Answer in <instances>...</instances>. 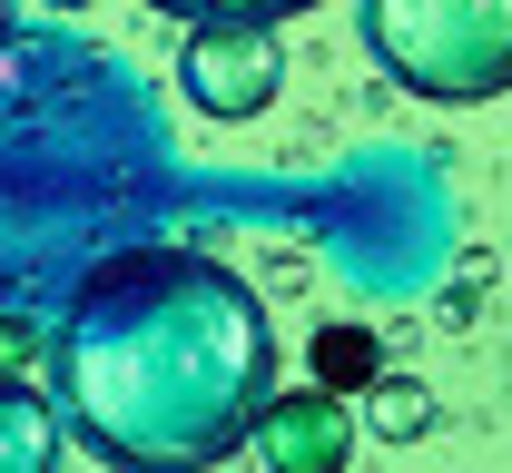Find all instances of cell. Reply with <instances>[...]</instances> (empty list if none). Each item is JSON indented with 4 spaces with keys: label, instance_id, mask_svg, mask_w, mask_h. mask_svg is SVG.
Segmentation results:
<instances>
[{
    "label": "cell",
    "instance_id": "cell-1",
    "mask_svg": "<svg viewBox=\"0 0 512 473\" xmlns=\"http://www.w3.org/2000/svg\"><path fill=\"white\" fill-rule=\"evenodd\" d=\"M50 405L99 473H217L276 405L266 296L207 247H128L79 276L50 336Z\"/></svg>",
    "mask_w": 512,
    "mask_h": 473
},
{
    "label": "cell",
    "instance_id": "cell-2",
    "mask_svg": "<svg viewBox=\"0 0 512 473\" xmlns=\"http://www.w3.org/2000/svg\"><path fill=\"white\" fill-rule=\"evenodd\" d=\"M365 50L394 89L473 109L512 89V0H355Z\"/></svg>",
    "mask_w": 512,
    "mask_h": 473
},
{
    "label": "cell",
    "instance_id": "cell-3",
    "mask_svg": "<svg viewBox=\"0 0 512 473\" xmlns=\"http://www.w3.org/2000/svg\"><path fill=\"white\" fill-rule=\"evenodd\" d=\"M286 89V50L266 20H197L178 50V99L197 119H256Z\"/></svg>",
    "mask_w": 512,
    "mask_h": 473
},
{
    "label": "cell",
    "instance_id": "cell-4",
    "mask_svg": "<svg viewBox=\"0 0 512 473\" xmlns=\"http://www.w3.org/2000/svg\"><path fill=\"white\" fill-rule=\"evenodd\" d=\"M256 464L266 473H345L355 464V405L325 395V385H276V405L256 424Z\"/></svg>",
    "mask_w": 512,
    "mask_h": 473
},
{
    "label": "cell",
    "instance_id": "cell-5",
    "mask_svg": "<svg viewBox=\"0 0 512 473\" xmlns=\"http://www.w3.org/2000/svg\"><path fill=\"white\" fill-rule=\"evenodd\" d=\"M60 454H69L60 405L30 375H0V473H60Z\"/></svg>",
    "mask_w": 512,
    "mask_h": 473
},
{
    "label": "cell",
    "instance_id": "cell-6",
    "mask_svg": "<svg viewBox=\"0 0 512 473\" xmlns=\"http://www.w3.org/2000/svg\"><path fill=\"white\" fill-rule=\"evenodd\" d=\"M424 424H434V395L404 385V375H384V385H375V434H384V444H414Z\"/></svg>",
    "mask_w": 512,
    "mask_h": 473
},
{
    "label": "cell",
    "instance_id": "cell-7",
    "mask_svg": "<svg viewBox=\"0 0 512 473\" xmlns=\"http://www.w3.org/2000/svg\"><path fill=\"white\" fill-rule=\"evenodd\" d=\"M148 10H168V20H266V30H276V20H296V10H316V0H148Z\"/></svg>",
    "mask_w": 512,
    "mask_h": 473
},
{
    "label": "cell",
    "instance_id": "cell-8",
    "mask_svg": "<svg viewBox=\"0 0 512 473\" xmlns=\"http://www.w3.org/2000/svg\"><path fill=\"white\" fill-rule=\"evenodd\" d=\"M316 365H325V395H335V375H355V365H365V336H345V345L325 336V355H316Z\"/></svg>",
    "mask_w": 512,
    "mask_h": 473
},
{
    "label": "cell",
    "instance_id": "cell-9",
    "mask_svg": "<svg viewBox=\"0 0 512 473\" xmlns=\"http://www.w3.org/2000/svg\"><path fill=\"white\" fill-rule=\"evenodd\" d=\"M10 20H20V0H0V40H10Z\"/></svg>",
    "mask_w": 512,
    "mask_h": 473
}]
</instances>
